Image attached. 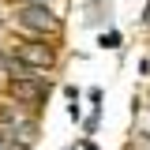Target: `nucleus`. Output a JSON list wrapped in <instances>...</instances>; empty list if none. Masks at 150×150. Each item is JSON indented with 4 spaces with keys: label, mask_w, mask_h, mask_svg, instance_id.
<instances>
[{
    "label": "nucleus",
    "mask_w": 150,
    "mask_h": 150,
    "mask_svg": "<svg viewBox=\"0 0 150 150\" xmlns=\"http://www.w3.org/2000/svg\"><path fill=\"white\" fill-rule=\"evenodd\" d=\"M19 26L38 34V38H45V34L53 38V34H60V15L49 4H23L19 8Z\"/></svg>",
    "instance_id": "nucleus-1"
},
{
    "label": "nucleus",
    "mask_w": 150,
    "mask_h": 150,
    "mask_svg": "<svg viewBox=\"0 0 150 150\" xmlns=\"http://www.w3.org/2000/svg\"><path fill=\"white\" fill-rule=\"evenodd\" d=\"M15 56L23 64H30L34 71H49L56 64V45L45 38H23V41H15Z\"/></svg>",
    "instance_id": "nucleus-2"
},
{
    "label": "nucleus",
    "mask_w": 150,
    "mask_h": 150,
    "mask_svg": "<svg viewBox=\"0 0 150 150\" xmlns=\"http://www.w3.org/2000/svg\"><path fill=\"white\" fill-rule=\"evenodd\" d=\"M8 90H11L15 101L38 109V105L49 98V83H45V75H34V79H11V86H8Z\"/></svg>",
    "instance_id": "nucleus-3"
},
{
    "label": "nucleus",
    "mask_w": 150,
    "mask_h": 150,
    "mask_svg": "<svg viewBox=\"0 0 150 150\" xmlns=\"http://www.w3.org/2000/svg\"><path fill=\"white\" fill-rule=\"evenodd\" d=\"M26 4H49V8H53V0H26Z\"/></svg>",
    "instance_id": "nucleus-4"
},
{
    "label": "nucleus",
    "mask_w": 150,
    "mask_h": 150,
    "mask_svg": "<svg viewBox=\"0 0 150 150\" xmlns=\"http://www.w3.org/2000/svg\"><path fill=\"white\" fill-rule=\"evenodd\" d=\"M146 15H150V8H146Z\"/></svg>",
    "instance_id": "nucleus-5"
}]
</instances>
